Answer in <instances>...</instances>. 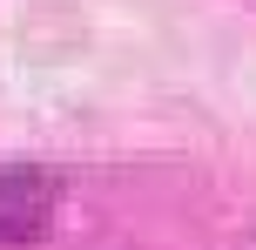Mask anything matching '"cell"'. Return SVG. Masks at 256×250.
Masks as SVG:
<instances>
[{
  "label": "cell",
  "mask_w": 256,
  "mask_h": 250,
  "mask_svg": "<svg viewBox=\"0 0 256 250\" xmlns=\"http://www.w3.org/2000/svg\"><path fill=\"white\" fill-rule=\"evenodd\" d=\"M54 203H61V183L34 162H14L0 169V243H27L54 223Z\"/></svg>",
  "instance_id": "obj_1"
}]
</instances>
